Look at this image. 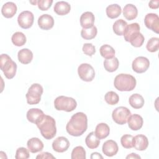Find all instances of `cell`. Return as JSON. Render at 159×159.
<instances>
[{
  "mask_svg": "<svg viewBox=\"0 0 159 159\" xmlns=\"http://www.w3.org/2000/svg\"><path fill=\"white\" fill-rule=\"evenodd\" d=\"M88 128L87 116L82 112L73 114L66 125V132L72 136L79 137L83 134Z\"/></svg>",
  "mask_w": 159,
  "mask_h": 159,
  "instance_id": "6da1fadb",
  "label": "cell"
},
{
  "mask_svg": "<svg viewBox=\"0 0 159 159\" xmlns=\"http://www.w3.org/2000/svg\"><path fill=\"white\" fill-rule=\"evenodd\" d=\"M35 124L40 130L41 135L45 139L50 140L56 135V122L52 117L44 114Z\"/></svg>",
  "mask_w": 159,
  "mask_h": 159,
  "instance_id": "7a4b0ae2",
  "label": "cell"
},
{
  "mask_svg": "<svg viewBox=\"0 0 159 159\" xmlns=\"http://www.w3.org/2000/svg\"><path fill=\"white\" fill-rule=\"evenodd\" d=\"M136 80L131 75L120 73L117 75L114 81V87L120 91H130L136 86Z\"/></svg>",
  "mask_w": 159,
  "mask_h": 159,
  "instance_id": "3957f363",
  "label": "cell"
},
{
  "mask_svg": "<svg viewBox=\"0 0 159 159\" xmlns=\"http://www.w3.org/2000/svg\"><path fill=\"white\" fill-rule=\"evenodd\" d=\"M0 68L7 79H12L15 76L17 71V64L8 55L4 53L1 55Z\"/></svg>",
  "mask_w": 159,
  "mask_h": 159,
  "instance_id": "277c9868",
  "label": "cell"
},
{
  "mask_svg": "<svg viewBox=\"0 0 159 159\" xmlns=\"http://www.w3.org/2000/svg\"><path fill=\"white\" fill-rule=\"evenodd\" d=\"M55 108L58 111L71 112L77 106V102L75 99L71 97L60 96L54 101Z\"/></svg>",
  "mask_w": 159,
  "mask_h": 159,
  "instance_id": "5b68a950",
  "label": "cell"
},
{
  "mask_svg": "<svg viewBox=\"0 0 159 159\" xmlns=\"http://www.w3.org/2000/svg\"><path fill=\"white\" fill-rule=\"evenodd\" d=\"M43 87L39 83L32 84L25 94L27 102L29 104H37L41 100V96L43 94Z\"/></svg>",
  "mask_w": 159,
  "mask_h": 159,
  "instance_id": "8992f818",
  "label": "cell"
},
{
  "mask_svg": "<svg viewBox=\"0 0 159 159\" xmlns=\"http://www.w3.org/2000/svg\"><path fill=\"white\" fill-rule=\"evenodd\" d=\"M130 111L126 107L119 106L116 107L112 113L113 120L117 124L124 125L127 122L129 117L130 116Z\"/></svg>",
  "mask_w": 159,
  "mask_h": 159,
  "instance_id": "52a82bcc",
  "label": "cell"
},
{
  "mask_svg": "<svg viewBox=\"0 0 159 159\" xmlns=\"http://www.w3.org/2000/svg\"><path fill=\"white\" fill-rule=\"evenodd\" d=\"M78 73L80 78L84 81H93L95 77V71L93 67L88 63H82L78 68Z\"/></svg>",
  "mask_w": 159,
  "mask_h": 159,
  "instance_id": "ba28073f",
  "label": "cell"
},
{
  "mask_svg": "<svg viewBox=\"0 0 159 159\" xmlns=\"http://www.w3.org/2000/svg\"><path fill=\"white\" fill-rule=\"evenodd\" d=\"M34 16L32 12L24 11L19 14L17 17V22L19 26L24 29H29L34 23Z\"/></svg>",
  "mask_w": 159,
  "mask_h": 159,
  "instance_id": "9c48e42d",
  "label": "cell"
},
{
  "mask_svg": "<svg viewBox=\"0 0 159 159\" xmlns=\"http://www.w3.org/2000/svg\"><path fill=\"white\" fill-rule=\"evenodd\" d=\"M150 66L149 60L142 56L135 58L132 63V70L137 73L145 72Z\"/></svg>",
  "mask_w": 159,
  "mask_h": 159,
  "instance_id": "30bf717a",
  "label": "cell"
},
{
  "mask_svg": "<svg viewBox=\"0 0 159 159\" xmlns=\"http://www.w3.org/2000/svg\"><path fill=\"white\" fill-rule=\"evenodd\" d=\"M145 26L153 32L159 33V17L155 13H148L144 18Z\"/></svg>",
  "mask_w": 159,
  "mask_h": 159,
  "instance_id": "8fae6325",
  "label": "cell"
},
{
  "mask_svg": "<svg viewBox=\"0 0 159 159\" xmlns=\"http://www.w3.org/2000/svg\"><path fill=\"white\" fill-rule=\"evenodd\" d=\"M70 145V142L67 138L61 136L53 140L52 143V148L57 152L63 153L68 149Z\"/></svg>",
  "mask_w": 159,
  "mask_h": 159,
  "instance_id": "7c38bea8",
  "label": "cell"
},
{
  "mask_svg": "<svg viewBox=\"0 0 159 159\" xmlns=\"http://www.w3.org/2000/svg\"><path fill=\"white\" fill-rule=\"evenodd\" d=\"M119 150V147L116 142L113 140H108L106 141L102 147L103 153L107 157H112L117 154Z\"/></svg>",
  "mask_w": 159,
  "mask_h": 159,
  "instance_id": "4fadbf2b",
  "label": "cell"
},
{
  "mask_svg": "<svg viewBox=\"0 0 159 159\" xmlns=\"http://www.w3.org/2000/svg\"><path fill=\"white\" fill-rule=\"evenodd\" d=\"M38 25L41 29L50 30L54 25L53 17L48 14H42L38 19Z\"/></svg>",
  "mask_w": 159,
  "mask_h": 159,
  "instance_id": "5bb4252c",
  "label": "cell"
},
{
  "mask_svg": "<svg viewBox=\"0 0 159 159\" xmlns=\"http://www.w3.org/2000/svg\"><path fill=\"white\" fill-rule=\"evenodd\" d=\"M148 146V140L147 137L142 134L137 135L133 138V147L137 150L143 151L147 149Z\"/></svg>",
  "mask_w": 159,
  "mask_h": 159,
  "instance_id": "9a60e30c",
  "label": "cell"
},
{
  "mask_svg": "<svg viewBox=\"0 0 159 159\" xmlns=\"http://www.w3.org/2000/svg\"><path fill=\"white\" fill-rule=\"evenodd\" d=\"M94 15L93 12L86 11L83 12L80 17V25L83 29H88L94 25Z\"/></svg>",
  "mask_w": 159,
  "mask_h": 159,
  "instance_id": "2e32d148",
  "label": "cell"
},
{
  "mask_svg": "<svg viewBox=\"0 0 159 159\" xmlns=\"http://www.w3.org/2000/svg\"><path fill=\"white\" fill-rule=\"evenodd\" d=\"M128 126L132 130H138L140 129L143 125V120L142 116L139 114H134L130 115L129 117L128 120Z\"/></svg>",
  "mask_w": 159,
  "mask_h": 159,
  "instance_id": "e0dca14e",
  "label": "cell"
},
{
  "mask_svg": "<svg viewBox=\"0 0 159 159\" xmlns=\"http://www.w3.org/2000/svg\"><path fill=\"white\" fill-rule=\"evenodd\" d=\"M28 150L33 153L40 152L43 148V143L42 141L37 137H32L30 139L27 143Z\"/></svg>",
  "mask_w": 159,
  "mask_h": 159,
  "instance_id": "ac0fdd59",
  "label": "cell"
},
{
  "mask_svg": "<svg viewBox=\"0 0 159 159\" xmlns=\"http://www.w3.org/2000/svg\"><path fill=\"white\" fill-rule=\"evenodd\" d=\"M17 9V6L14 2H7L2 5L1 13L6 18H11L16 14Z\"/></svg>",
  "mask_w": 159,
  "mask_h": 159,
  "instance_id": "d6986e66",
  "label": "cell"
},
{
  "mask_svg": "<svg viewBox=\"0 0 159 159\" xmlns=\"http://www.w3.org/2000/svg\"><path fill=\"white\" fill-rule=\"evenodd\" d=\"M53 10L59 16H64L68 14L71 10L70 4L66 1H58L55 3Z\"/></svg>",
  "mask_w": 159,
  "mask_h": 159,
  "instance_id": "ffe728a7",
  "label": "cell"
},
{
  "mask_svg": "<svg viewBox=\"0 0 159 159\" xmlns=\"http://www.w3.org/2000/svg\"><path fill=\"white\" fill-rule=\"evenodd\" d=\"M18 60L22 64H29L33 59V53L28 48H22L18 52Z\"/></svg>",
  "mask_w": 159,
  "mask_h": 159,
  "instance_id": "44dd1931",
  "label": "cell"
},
{
  "mask_svg": "<svg viewBox=\"0 0 159 159\" xmlns=\"http://www.w3.org/2000/svg\"><path fill=\"white\" fill-rule=\"evenodd\" d=\"M123 15L126 19L132 20L137 17L138 15V10L135 5L132 4H127L123 9Z\"/></svg>",
  "mask_w": 159,
  "mask_h": 159,
  "instance_id": "7402d4cb",
  "label": "cell"
},
{
  "mask_svg": "<svg viewBox=\"0 0 159 159\" xmlns=\"http://www.w3.org/2000/svg\"><path fill=\"white\" fill-rule=\"evenodd\" d=\"M43 115L44 113L41 109L38 108H32L27 111L26 117L30 122L35 124V123L39 121Z\"/></svg>",
  "mask_w": 159,
  "mask_h": 159,
  "instance_id": "603a6c76",
  "label": "cell"
},
{
  "mask_svg": "<svg viewBox=\"0 0 159 159\" xmlns=\"http://www.w3.org/2000/svg\"><path fill=\"white\" fill-rule=\"evenodd\" d=\"M94 132L99 140L104 139L109 135L110 132V128L109 125L106 123H99L96 125Z\"/></svg>",
  "mask_w": 159,
  "mask_h": 159,
  "instance_id": "cb8c5ba5",
  "label": "cell"
},
{
  "mask_svg": "<svg viewBox=\"0 0 159 159\" xmlns=\"http://www.w3.org/2000/svg\"><path fill=\"white\" fill-rule=\"evenodd\" d=\"M129 104L134 109H140L143 106L144 104V99L139 94L135 93L132 94L129 97Z\"/></svg>",
  "mask_w": 159,
  "mask_h": 159,
  "instance_id": "d4e9b609",
  "label": "cell"
},
{
  "mask_svg": "<svg viewBox=\"0 0 159 159\" xmlns=\"http://www.w3.org/2000/svg\"><path fill=\"white\" fill-rule=\"evenodd\" d=\"M106 12L108 17L110 19H115L120 15L122 9L120 6L117 4H112L106 7Z\"/></svg>",
  "mask_w": 159,
  "mask_h": 159,
  "instance_id": "484cf974",
  "label": "cell"
},
{
  "mask_svg": "<svg viewBox=\"0 0 159 159\" xmlns=\"http://www.w3.org/2000/svg\"><path fill=\"white\" fill-rule=\"evenodd\" d=\"M85 143L89 148L94 149L99 145L100 140L97 137L94 132H91L86 136Z\"/></svg>",
  "mask_w": 159,
  "mask_h": 159,
  "instance_id": "4316f807",
  "label": "cell"
},
{
  "mask_svg": "<svg viewBox=\"0 0 159 159\" xmlns=\"http://www.w3.org/2000/svg\"><path fill=\"white\" fill-rule=\"evenodd\" d=\"M145 40L144 36L140 32H137L132 34L129 39L128 42H130V44L134 47H141Z\"/></svg>",
  "mask_w": 159,
  "mask_h": 159,
  "instance_id": "83f0119b",
  "label": "cell"
},
{
  "mask_svg": "<svg viewBox=\"0 0 159 159\" xmlns=\"http://www.w3.org/2000/svg\"><path fill=\"white\" fill-rule=\"evenodd\" d=\"M119 60L116 57L110 59H106L104 61V67L108 72H114L116 71L119 67Z\"/></svg>",
  "mask_w": 159,
  "mask_h": 159,
  "instance_id": "f1b7e54d",
  "label": "cell"
},
{
  "mask_svg": "<svg viewBox=\"0 0 159 159\" xmlns=\"http://www.w3.org/2000/svg\"><path fill=\"white\" fill-rule=\"evenodd\" d=\"M127 23L124 20L120 19L116 20L113 24L112 29L114 32L119 36L123 35L124 30L127 25Z\"/></svg>",
  "mask_w": 159,
  "mask_h": 159,
  "instance_id": "f546056e",
  "label": "cell"
},
{
  "mask_svg": "<svg viewBox=\"0 0 159 159\" xmlns=\"http://www.w3.org/2000/svg\"><path fill=\"white\" fill-rule=\"evenodd\" d=\"M101 55L105 59L112 58L115 56V50L109 45L105 44L102 45L99 49Z\"/></svg>",
  "mask_w": 159,
  "mask_h": 159,
  "instance_id": "4dcf8cb0",
  "label": "cell"
},
{
  "mask_svg": "<svg viewBox=\"0 0 159 159\" xmlns=\"http://www.w3.org/2000/svg\"><path fill=\"white\" fill-rule=\"evenodd\" d=\"M137 32H140V25L138 23L134 22L127 25L123 34L124 40L126 42H128L129 37Z\"/></svg>",
  "mask_w": 159,
  "mask_h": 159,
  "instance_id": "1f68e13d",
  "label": "cell"
},
{
  "mask_svg": "<svg viewBox=\"0 0 159 159\" xmlns=\"http://www.w3.org/2000/svg\"><path fill=\"white\" fill-rule=\"evenodd\" d=\"M11 40L12 43L17 47H21L26 43V37L21 32H16L12 35Z\"/></svg>",
  "mask_w": 159,
  "mask_h": 159,
  "instance_id": "d6a6232c",
  "label": "cell"
},
{
  "mask_svg": "<svg viewBox=\"0 0 159 159\" xmlns=\"http://www.w3.org/2000/svg\"><path fill=\"white\" fill-rule=\"evenodd\" d=\"M97 33V28L96 26L93 25L88 29H82L81 31V35L82 38L85 40H91L96 36Z\"/></svg>",
  "mask_w": 159,
  "mask_h": 159,
  "instance_id": "836d02e7",
  "label": "cell"
},
{
  "mask_svg": "<svg viewBox=\"0 0 159 159\" xmlns=\"http://www.w3.org/2000/svg\"><path fill=\"white\" fill-rule=\"evenodd\" d=\"M71 158L72 159H85L86 151L82 146H77L75 147L72 152Z\"/></svg>",
  "mask_w": 159,
  "mask_h": 159,
  "instance_id": "e575fe53",
  "label": "cell"
},
{
  "mask_svg": "<svg viewBox=\"0 0 159 159\" xmlns=\"http://www.w3.org/2000/svg\"><path fill=\"white\" fill-rule=\"evenodd\" d=\"M104 99L108 104L115 105L119 102V97L116 92L111 91L106 93L104 96Z\"/></svg>",
  "mask_w": 159,
  "mask_h": 159,
  "instance_id": "d590c367",
  "label": "cell"
},
{
  "mask_svg": "<svg viewBox=\"0 0 159 159\" xmlns=\"http://www.w3.org/2000/svg\"><path fill=\"white\" fill-rule=\"evenodd\" d=\"M146 48L150 52H155L158 51L159 48V38L152 37L147 42Z\"/></svg>",
  "mask_w": 159,
  "mask_h": 159,
  "instance_id": "8d00e7d4",
  "label": "cell"
},
{
  "mask_svg": "<svg viewBox=\"0 0 159 159\" xmlns=\"http://www.w3.org/2000/svg\"><path fill=\"white\" fill-rule=\"evenodd\" d=\"M133 138L132 135L125 134L120 138L122 146L125 148H131L133 147Z\"/></svg>",
  "mask_w": 159,
  "mask_h": 159,
  "instance_id": "74e56055",
  "label": "cell"
},
{
  "mask_svg": "<svg viewBox=\"0 0 159 159\" xmlns=\"http://www.w3.org/2000/svg\"><path fill=\"white\" fill-rule=\"evenodd\" d=\"M29 150H28L25 147H19L17 149L16 152L15 158L16 159H27L29 158L30 157L29 155Z\"/></svg>",
  "mask_w": 159,
  "mask_h": 159,
  "instance_id": "f35d334b",
  "label": "cell"
},
{
  "mask_svg": "<svg viewBox=\"0 0 159 159\" xmlns=\"http://www.w3.org/2000/svg\"><path fill=\"white\" fill-rule=\"evenodd\" d=\"M83 53L89 57L93 56L96 53L95 46L91 43H86L83 45L82 48Z\"/></svg>",
  "mask_w": 159,
  "mask_h": 159,
  "instance_id": "ab89813d",
  "label": "cell"
},
{
  "mask_svg": "<svg viewBox=\"0 0 159 159\" xmlns=\"http://www.w3.org/2000/svg\"><path fill=\"white\" fill-rule=\"evenodd\" d=\"M53 3L52 0H39L37 1V6L41 11H47Z\"/></svg>",
  "mask_w": 159,
  "mask_h": 159,
  "instance_id": "60d3db41",
  "label": "cell"
},
{
  "mask_svg": "<svg viewBox=\"0 0 159 159\" xmlns=\"http://www.w3.org/2000/svg\"><path fill=\"white\" fill-rule=\"evenodd\" d=\"M36 158H40V159H44V158H55L54 156L52 155L50 153L48 152H42L40 154L38 155L36 157Z\"/></svg>",
  "mask_w": 159,
  "mask_h": 159,
  "instance_id": "b9f144b4",
  "label": "cell"
},
{
  "mask_svg": "<svg viewBox=\"0 0 159 159\" xmlns=\"http://www.w3.org/2000/svg\"><path fill=\"white\" fill-rule=\"evenodd\" d=\"M148 6L151 9H157L159 7V0L150 1L148 3Z\"/></svg>",
  "mask_w": 159,
  "mask_h": 159,
  "instance_id": "7bdbcfd3",
  "label": "cell"
},
{
  "mask_svg": "<svg viewBox=\"0 0 159 159\" xmlns=\"http://www.w3.org/2000/svg\"><path fill=\"white\" fill-rule=\"evenodd\" d=\"M91 159H95V158H103V157L98 152H93L91 153Z\"/></svg>",
  "mask_w": 159,
  "mask_h": 159,
  "instance_id": "ee69618b",
  "label": "cell"
},
{
  "mask_svg": "<svg viewBox=\"0 0 159 159\" xmlns=\"http://www.w3.org/2000/svg\"><path fill=\"white\" fill-rule=\"evenodd\" d=\"M125 158L127 159H128V158H140L141 157L135 153H132L129 154V155H127Z\"/></svg>",
  "mask_w": 159,
  "mask_h": 159,
  "instance_id": "f6af8a7d",
  "label": "cell"
},
{
  "mask_svg": "<svg viewBox=\"0 0 159 159\" xmlns=\"http://www.w3.org/2000/svg\"><path fill=\"white\" fill-rule=\"evenodd\" d=\"M30 3H32V4H35L36 3H37V1H30Z\"/></svg>",
  "mask_w": 159,
  "mask_h": 159,
  "instance_id": "bcb514c9",
  "label": "cell"
}]
</instances>
